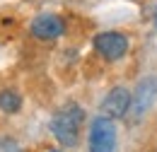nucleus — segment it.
Instances as JSON below:
<instances>
[{
  "label": "nucleus",
  "instance_id": "423d86ee",
  "mask_svg": "<svg viewBox=\"0 0 157 152\" xmlns=\"http://www.w3.org/2000/svg\"><path fill=\"white\" fill-rule=\"evenodd\" d=\"M65 32V22L53 15V12H41L32 19V34L41 41H51V39H58Z\"/></svg>",
  "mask_w": 157,
  "mask_h": 152
},
{
  "label": "nucleus",
  "instance_id": "9d476101",
  "mask_svg": "<svg viewBox=\"0 0 157 152\" xmlns=\"http://www.w3.org/2000/svg\"><path fill=\"white\" fill-rule=\"evenodd\" d=\"M48 152H58V150H48Z\"/></svg>",
  "mask_w": 157,
  "mask_h": 152
},
{
  "label": "nucleus",
  "instance_id": "f257e3e1",
  "mask_svg": "<svg viewBox=\"0 0 157 152\" xmlns=\"http://www.w3.org/2000/svg\"><path fill=\"white\" fill-rule=\"evenodd\" d=\"M85 123V111L80 109L78 104H65L60 106L58 111L51 118V133L56 135L63 147H75L80 142V131Z\"/></svg>",
  "mask_w": 157,
  "mask_h": 152
},
{
  "label": "nucleus",
  "instance_id": "20e7f679",
  "mask_svg": "<svg viewBox=\"0 0 157 152\" xmlns=\"http://www.w3.org/2000/svg\"><path fill=\"white\" fill-rule=\"evenodd\" d=\"M128 36L121 34V32H101L94 36V48L97 53L104 60L114 63V60H121V58L128 53Z\"/></svg>",
  "mask_w": 157,
  "mask_h": 152
},
{
  "label": "nucleus",
  "instance_id": "6e6552de",
  "mask_svg": "<svg viewBox=\"0 0 157 152\" xmlns=\"http://www.w3.org/2000/svg\"><path fill=\"white\" fill-rule=\"evenodd\" d=\"M0 152H24L20 142H15L12 138H0Z\"/></svg>",
  "mask_w": 157,
  "mask_h": 152
},
{
  "label": "nucleus",
  "instance_id": "f03ea898",
  "mask_svg": "<svg viewBox=\"0 0 157 152\" xmlns=\"http://www.w3.org/2000/svg\"><path fill=\"white\" fill-rule=\"evenodd\" d=\"M116 150V126L114 118L97 116L90 123V152H114Z\"/></svg>",
  "mask_w": 157,
  "mask_h": 152
},
{
  "label": "nucleus",
  "instance_id": "1a4fd4ad",
  "mask_svg": "<svg viewBox=\"0 0 157 152\" xmlns=\"http://www.w3.org/2000/svg\"><path fill=\"white\" fill-rule=\"evenodd\" d=\"M152 22H155V27H157V10H155V15H152Z\"/></svg>",
  "mask_w": 157,
  "mask_h": 152
},
{
  "label": "nucleus",
  "instance_id": "7ed1b4c3",
  "mask_svg": "<svg viewBox=\"0 0 157 152\" xmlns=\"http://www.w3.org/2000/svg\"><path fill=\"white\" fill-rule=\"evenodd\" d=\"M157 101V77H145L138 85L136 94L131 99V109H128V121L138 123L143 121V116L152 109V104Z\"/></svg>",
  "mask_w": 157,
  "mask_h": 152
},
{
  "label": "nucleus",
  "instance_id": "0eeeda50",
  "mask_svg": "<svg viewBox=\"0 0 157 152\" xmlns=\"http://www.w3.org/2000/svg\"><path fill=\"white\" fill-rule=\"evenodd\" d=\"M20 106H22V97L15 89H2L0 92V109L5 114H15V111H20Z\"/></svg>",
  "mask_w": 157,
  "mask_h": 152
},
{
  "label": "nucleus",
  "instance_id": "39448f33",
  "mask_svg": "<svg viewBox=\"0 0 157 152\" xmlns=\"http://www.w3.org/2000/svg\"><path fill=\"white\" fill-rule=\"evenodd\" d=\"M131 99H133V94H131L126 87H114V89H109L106 97L101 99L99 111L104 116H109V118H126V116H128V109H131Z\"/></svg>",
  "mask_w": 157,
  "mask_h": 152
}]
</instances>
